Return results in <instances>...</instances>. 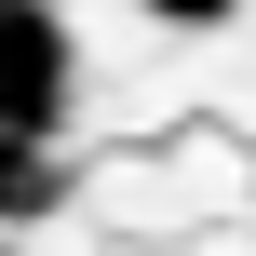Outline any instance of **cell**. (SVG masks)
Masks as SVG:
<instances>
[{
  "mask_svg": "<svg viewBox=\"0 0 256 256\" xmlns=\"http://www.w3.org/2000/svg\"><path fill=\"white\" fill-rule=\"evenodd\" d=\"M68 94H81L68 14H54V0H0V216H40V202H54Z\"/></svg>",
  "mask_w": 256,
  "mask_h": 256,
  "instance_id": "1",
  "label": "cell"
},
{
  "mask_svg": "<svg viewBox=\"0 0 256 256\" xmlns=\"http://www.w3.org/2000/svg\"><path fill=\"white\" fill-rule=\"evenodd\" d=\"M135 14H148V27H230L243 0H135Z\"/></svg>",
  "mask_w": 256,
  "mask_h": 256,
  "instance_id": "2",
  "label": "cell"
}]
</instances>
